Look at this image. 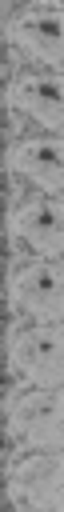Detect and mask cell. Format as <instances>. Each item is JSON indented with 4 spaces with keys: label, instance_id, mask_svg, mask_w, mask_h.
I'll return each instance as SVG.
<instances>
[{
    "label": "cell",
    "instance_id": "cell-6",
    "mask_svg": "<svg viewBox=\"0 0 64 512\" xmlns=\"http://www.w3.org/2000/svg\"><path fill=\"white\" fill-rule=\"evenodd\" d=\"M60 484V452L48 444H28L8 460V488L20 504L52 508Z\"/></svg>",
    "mask_w": 64,
    "mask_h": 512
},
{
    "label": "cell",
    "instance_id": "cell-8",
    "mask_svg": "<svg viewBox=\"0 0 64 512\" xmlns=\"http://www.w3.org/2000/svg\"><path fill=\"white\" fill-rule=\"evenodd\" d=\"M60 104H64L60 76H56V68H48V64H44V68L32 64L28 72H20V76L12 80V108L24 112L28 120L52 128V132H60V124H64Z\"/></svg>",
    "mask_w": 64,
    "mask_h": 512
},
{
    "label": "cell",
    "instance_id": "cell-5",
    "mask_svg": "<svg viewBox=\"0 0 64 512\" xmlns=\"http://www.w3.org/2000/svg\"><path fill=\"white\" fill-rule=\"evenodd\" d=\"M8 160H12V176H24L48 192L64 188V148L56 140L52 128L32 124V132H16L8 144Z\"/></svg>",
    "mask_w": 64,
    "mask_h": 512
},
{
    "label": "cell",
    "instance_id": "cell-3",
    "mask_svg": "<svg viewBox=\"0 0 64 512\" xmlns=\"http://www.w3.org/2000/svg\"><path fill=\"white\" fill-rule=\"evenodd\" d=\"M12 232L40 256H60V192H48L28 180V192L12 184Z\"/></svg>",
    "mask_w": 64,
    "mask_h": 512
},
{
    "label": "cell",
    "instance_id": "cell-9",
    "mask_svg": "<svg viewBox=\"0 0 64 512\" xmlns=\"http://www.w3.org/2000/svg\"><path fill=\"white\" fill-rule=\"evenodd\" d=\"M40 4H56V8H60V0H40Z\"/></svg>",
    "mask_w": 64,
    "mask_h": 512
},
{
    "label": "cell",
    "instance_id": "cell-4",
    "mask_svg": "<svg viewBox=\"0 0 64 512\" xmlns=\"http://www.w3.org/2000/svg\"><path fill=\"white\" fill-rule=\"evenodd\" d=\"M8 428L28 444L60 448V392L48 384H16L8 392Z\"/></svg>",
    "mask_w": 64,
    "mask_h": 512
},
{
    "label": "cell",
    "instance_id": "cell-2",
    "mask_svg": "<svg viewBox=\"0 0 64 512\" xmlns=\"http://www.w3.org/2000/svg\"><path fill=\"white\" fill-rule=\"evenodd\" d=\"M8 352H12V368L24 380L60 388V324L52 320H16L8 332Z\"/></svg>",
    "mask_w": 64,
    "mask_h": 512
},
{
    "label": "cell",
    "instance_id": "cell-1",
    "mask_svg": "<svg viewBox=\"0 0 64 512\" xmlns=\"http://www.w3.org/2000/svg\"><path fill=\"white\" fill-rule=\"evenodd\" d=\"M8 288H12V304L24 316L60 324V268L52 256H40L32 248L16 252L12 272H8Z\"/></svg>",
    "mask_w": 64,
    "mask_h": 512
},
{
    "label": "cell",
    "instance_id": "cell-7",
    "mask_svg": "<svg viewBox=\"0 0 64 512\" xmlns=\"http://www.w3.org/2000/svg\"><path fill=\"white\" fill-rule=\"evenodd\" d=\"M60 8L56 4H40V0H32L20 16H12V24H8V36H12V44L16 48H24L32 60H40V64H48V68H56L60 72Z\"/></svg>",
    "mask_w": 64,
    "mask_h": 512
}]
</instances>
